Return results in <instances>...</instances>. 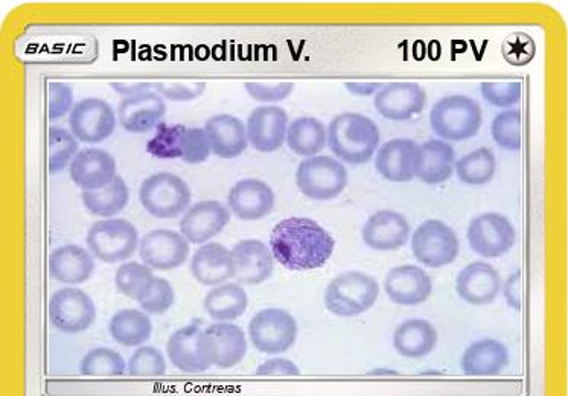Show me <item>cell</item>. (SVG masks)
<instances>
[{
    "mask_svg": "<svg viewBox=\"0 0 568 396\" xmlns=\"http://www.w3.org/2000/svg\"><path fill=\"white\" fill-rule=\"evenodd\" d=\"M335 249V239L311 218L282 220L270 235L276 261L288 270L307 271L325 266Z\"/></svg>",
    "mask_w": 568,
    "mask_h": 396,
    "instance_id": "obj_1",
    "label": "cell"
},
{
    "mask_svg": "<svg viewBox=\"0 0 568 396\" xmlns=\"http://www.w3.org/2000/svg\"><path fill=\"white\" fill-rule=\"evenodd\" d=\"M377 124L360 114L335 116L328 127V146L332 153L351 165H363L377 153L379 146Z\"/></svg>",
    "mask_w": 568,
    "mask_h": 396,
    "instance_id": "obj_2",
    "label": "cell"
},
{
    "mask_svg": "<svg viewBox=\"0 0 568 396\" xmlns=\"http://www.w3.org/2000/svg\"><path fill=\"white\" fill-rule=\"evenodd\" d=\"M379 283L363 271H346L335 276L325 290V307L339 318H357L378 301Z\"/></svg>",
    "mask_w": 568,
    "mask_h": 396,
    "instance_id": "obj_3",
    "label": "cell"
},
{
    "mask_svg": "<svg viewBox=\"0 0 568 396\" xmlns=\"http://www.w3.org/2000/svg\"><path fill=\"white\" fill-rule=\"evenodd\" d=\"M482 124L479 103L465 95L443 96L430 111V126L441 141L462 142L474 138Z\"/></svg>",
    "mask_w": 568,
    "mask_h": 396,
    "instance_id": "obj_4",
    "label": "cell"
},
{
    "mask_svg": "<svg viewBox=\"0 0 568 396\" xmlns=\"http://www.w3.org/2000/svg\"><path fill=\"white\" fill-rule=\"evenodd\" d=\"M87 249L106 264L127 261L138 251L139 234L135 224L124 218L99 220L86 237Z\"/></svg>",
    "mask_w": 568,
    "mask_h": 396,
    "instance_id": "obj_5",
    "label": "cell"
},
{
    "mask_svg": "<svg viewBox=\"0 0 568 396\" xmlns=\"http://www.w3.org/2000/svg\"><path fill=\"white\" fill-rule=\"evenodd\" d=\"M139 200L154 218L173 220L190 210L191 190L179 175L158 173L143 180Z\"/></svg>",
    "mask_w": 568,
    "mask_h": 396,
    "instance_id": "obj_6",
    "label": "cell"
},
{
    "mask_svg": "<svg viewBox=\"0 0 568 396\" xmlns=\"http://www.w3.org/2000/svg\"><path fill=\"white\" fill-rule=\"evenodd\" d=\"M296 185L306 197L315 202L337 199L347 186V170L331 156H314L300 162Z\"/></svg>",
    "mask_w": 568,
    "mask_h": 396,
    "instance_id": "obj_7",
    "label": "cell"
},
{
    "mask_svg": "<svg viewBox=\"0 0 568 396\" xmlns=\"http://www.w3.org/2000/svg\"><path fill=\"white\" fill-rule=\"evenodd\" d=\"M416 261L428 269H442L458 259L460 243L456 232L441 220H427L411 235Z\"/></svg>",
    "mask_w": 568,
    "mask_h": 396,
    "instance_id": "obj_8",
    "label": "cell"
},
{
    "mask_svg": "<svg viewBox=\"0 0 568 396\" xmlns=\"http://www.w3.org/2000/svg\"><path fill=\"white\" fill-rule=\"evenodd\" d=\"M299 327L293 315L281 308L259 311L249 323V338L256 351L262 354H282L298 340Z\"/></svg>",
    "mask_w": 568,
    "mask_h": 396,
    "instance_id": "obj_9",
    "label": "cell"
},
{
    "mask_svg": "<svg viewBox=\"0 0 568 396\" xmlns=\"http://www.w3.org/2000/svg\"><path fill=\"white\" fill-rule=\"evenodd\" d=\"M467 237L474 254L483 258H500L510 254L517 242V232L505 215L486 212L471 220Z\"/></svg>",
    "mask_w": 568,
    "mask_h": 396,
    "instance_id": "obj_10",
    "label": "cell"
},
{
    "mask_svg": "<svg viewBox=\"0 0 568 396\" xmlns=\"http://www.w3.org/2000/svg\"><path fill=\"white\" fill-rule=\"evenodd\" d=\"M52 327L64 334H79L95 323L96 307L89 295L79 288H62L55 291L47 306Z\"/></svg>",
    "mask_w": 568,
    "mask_h": 396,
    "instance_id": "obj_11",
    "label": "cell"
},
{
    "mask_svg": "<svg viewBox=\"0 0 568 396\" xmlns=\"http://www.w3.org/2000/svg\"><path fill=\"white\" fill-rule=\"evenodd\" d=\"M190 254V242L175 231H151L139 243V256L142 263L153 270L179 269L185 266Z\"/></svg>",
    "mask_w": 568,
    "mask_h": 396,
    "instance_id": "obj_12",
    "label": "cell"
},
{
    "mask_svg": "<svg viewBox=\"0 0 568 396\" xmlns=\"http://www.w3.org/2000/svg\"><path fill=\"white\" fill-rule=\"evenodd\" d=\"M115 110L99 98H86L75 104L71 111V133L84 143H99L109 139L116 130Z\"/></svg>",
    "mask_w": 568,
    "mask_h": 396,
    "instance_id": "obj_13",
    "label": "cell"
},
{
    "mask_svg": "<svg viewBox=\"0 0 568 396\" xmlns=\"http://www.w3.org/2000/svg\"><path fill=\"white\" fill-rule=\"evenodd\" d=\"M167 354L171 365L185 374H202L212 367L205 330L197 325L180 328L168 339Z\"/></svg>",
    "mask_w": 568,
    "mask_h": 396,
    "instance_id": "obj_14",
    "label": "cell"
},
{
    "mask_svg": "<svg viewBox=\"0 0 568 396\" xmlns=\"http://www.w3.org/2000/svg\"><path fill=\"white\" fill-rule=\"evenodd\" d=\"M427 94L418 83L398 82L383 86L375 95V109L389 121H409L426 109Z\"/></svg>",
    "mask_w": 568,
    "mask_h": 396,
    "instance_id": "obj_15",
    "label": "cell"
},
{
    "mask_svg": "<svg viewBox=\"0 0 568 396\" xmlns=\"http://www.w3.org/2000/svg\"><path fill=\"white\" fill-rule=\"evenodd\" d=\"M232 212L229 207L215 200L195 203L180 220V234L190 244H206L222 234L229 224Z\"/></svg>",
    "mask_w": 568,
    "mask_h": 396,
    "instance_id": "obj_16",
    "label": "cell"
},
{
    "mask_svg": "<svg viewBox=\"0 0 568 396\" xmlns=\"http://www.w3.org/2000/svg\"><path fill=\"white\" fill-rule=\"evenodd\" d=\"M384 291L392 302L416 307L427 302L433 293L430 275L415 264L395 267L384 279Z\"/></svg>",
    "mask_w": 568,
    "mask_h": 396,
    "instance_id": "obj_17",
    "label": "cell"
},
{
    "mask_svg": "<svg viewBox=\"0 0 568 396\" xmlns=\"http://www.w3.org/2000/svg\"><path fill=\"white\" fill-rule=\"evenodd\" d=\"M503 282L491 264L475 261L463 267L456 278V293L463 302L474 307L490 306L499 298Z\"/></svg>",
    "mask_w": 568,
    "mask_h": 396,
    "instance_id": "obj_18",
    "label": "cell"
},
{
    "mask_svg": "<svg viewBox=\"0 0 568 396\" xmlns=\"http://www.w3.org/2000/svg\"><path fill=\"white\" fill-rule=\"evenodd\" d=\"M410 223L399 212L383 210L372 214L362 229L364 244L375 251H395L410 238Z\"/></svg>",
    "mask_w": 568,
    "mask_h": 396,
    "instance_id": "obj_19",
    "label": "cell"
},
{
    "mask_svg": "<svg viewBox=\"0 0 568 396\" xmlns=\"http://www.w3.org/2000/svg\"><path fill=\"white\" fill-rule=\"evenodd\" d=\"M232 251L235 278L239 286H259L274 276L275 258L270 247L259 239H243Z\"/></svg>",
    "mask_w": 568,
    "mask_h": 396,
    "instance_id": "obj_20",
    "label": "cell"
},
{
    "mask_svg": "<svg viewBox=\"0 0 568 396\" xmlns=\"http://www.w3.org/2000/svg\"><path fill=\"white\" fill-rule=\"evenodd\" d=\"M246 130L247 139L256 151L274 153L287 141L288 114L281 107H258L247 119Z\"/></svg>",
    "mask_w": 568,
    "mask_h": 396,
    "instance_id": "obj_21",
    "label": "cell"
},
{
    "mask_svg": "<svg viewBox=\"0 0 568 396\" xmlns=\"http://www.w3.org/2000/svg\"><path fill=\"white\" fill-rule=\"evenodd\" d=\"M229 210L244 222H258L269 217L275 210L276 195L266 182L259 179H243L232 186Z\"/></svg>",
    "mask_w": 568,
    "mask_h": 396,
    "instance_id": "obj_22",
    "label": "cell"
},
{
    "mask_svg": "<svg viewBox=\"0 0 568 396\" xmlns=\"http://www.w3.org/2000/svg\"><path fill=\"white\" fill-rule=\"evenodd\" d=\"M167 114L162 96L151 90L127 96L118 107V119L128 133H147L160 126Z\"/></svg>",
    "mask_w": 568,
    "mask_h": 396,
    "instance_id": "obj_23",
    "label": "cell"
},
{
    "mask_svg": "<svg viewBox=\"0 0 568 396\" xmlns=\"http://www.w3.org/2000/svg\"><path fill=\"white\" fill-rule=\"evenodd\" d=\"M69 174L72 182L83 192L101 190L116 178V160L99 148H86L72 160Z\"/></svg>",
    "mask_w": 568,
    "mask_h": 396,
    "instance_id": "obj_24",
    "label": "cell"
},
{
    "mask_svg": "<svg viewBox=\"0 0 568 396\" xmlns=\"http://www.w3.org/2000/svg\"><path fill=\"white\" fill-rule=\"evenodd\" d=\"M212 366L232 370L243 362L247 354V338L234 323L217 322L205 330Z\"/></svg>",
    "mask_w": 568,
    "mask_h": 396,
    "instance_id": "obj_25",
    "label": "cell"
},
{
    "mask_svg": "<svg viewBox=\"0 0 568 396\" xmlns=\"http://www.w3.org/2000/svg\"><path fill=\"white\" fill-rule=\"evenodd\" d=\"M191 274L195 281L206 287H218L235 278L232 251L219 243L200 246L191 259Z\"/></svg>",
    "mask_w": 568,
    "mask_h": 396,
    "instance_id": "obj_26",
    "label": "cell"
},
{
    "mask_svg": "<svg viewBox=\"0 0 568 396\" xmlns=\"http://www.w3.org/2000/svg\"><path fill=\"white\" fill-rule=\"evenodd\" d=\"M51 278L64 286H82L89 281L95 271V256L82 246L58 247L47 261Z\"/></svg>",
    "mask_w": 568,
    "mask_h": 396,
    "instance_id": "obj_27",
    "label": "cell"
},
{
    "mask_svg": "<svg viewBox=\"0 0 568 396\" xmlns=\"http://www.w3.org/2000/svg\"><path fill=\"white\" fill-rule=\"evenodd\" d=\"M418 150V143L410 139H392L379 148L375 167L383 179L389 182H411L416 178Z\"/></svg>",
    "mask_w": 568,
    "mask_h": 396,
    "instance_id": "obj_28",
    "label": "cell"
},
{
    "mask_svg": "<svg viewBox=\"0 0 568 396\" xmlns=\"http://www.w3.org/2000/svg\"><path fill=\"white\" fill-rule=\"evenodd\" d=\"M510 350L505 343L482 339L467 347L460 366L468 377H495L510 366Z\"/></svg>",
    "mask_w": 568,
    "mask_h": 396,
    "instance_id": "obj_29",
    "label": "cell"
},
{
    "mask_svg": "<svg viewBox=\"0 0 568 396\" xmlns=\"http://www.w3.org/2000/svg\"><path fill=\"white\" fill-rule=\"evenodd\" d=\"M205 131L212 154L219 159H235L249 147L246 126L232 115H215L207 119Z\"/></svg>",
    "mask_w": 568,
    "mask_h": 396,
    "instance_id": "obj_30",
    "label": "cell"
},
{
    "mask_svg": "<svg viewBox=\"0 0 568 396\" xmlns=\"http://www.w3.org/2000/svg\"><path fill=\"white\" fill-rule=\"evenodd\" d=\"M456 168L454 148L441 141L431 139L424 142L416 159V178L427 185H441L451 179Z\"/></svg>",
    "mask_w": 568,
    "mask_h": 396,
    "instance_id": "obj_31",
    "label": "cell"
},
{
    "mask_svg": "<svg viewBox=\"0 0 568 396\" xmlns=\"http://www.w3.org/2000/svg\"><path fill=\"white\" fill-rule=\"evenodd\" d=\"M439 334L433 323L424 319H410L396 328L394 347L406 358H422L438 345Z\"/></svg>",
    "mask_w": 568,
    "mask_h": 396,
    "instance_id": "obj_32",
    "label": "cell"
},
{
    "mask_svg": "<svg viewBox=\"0 0 568 396\" xmlns=\"http://www.w3.org/2000/svg\"><path fill=\"white\" fill-rule=\"evenodd\" d=\"M203 307L215 322L231 323L246 314L249 295L237 282L222 283L206 295Z\"/></svg>",
    "mask_w": 568,
    "mask_h": 396,
    "instance_id": "obj_33",
    "label": "cell"
},
{
    "mask_svg": "<svg viewBox=\"0 0 568 396\" xmlns=\"http://www.w3.org/2000/svg\"><path fill=\"white\" fill-rule=\"evenodd\" d=\"M110 338L118 345L141 347L153 334V323L150 315L136 308L118 311L109 322Z\"/></svg>",
    "mask_w": 568,
    "mask_h": 396,
    "instance_id": "obj_34",
    "label": "cell"
},
{
    "mask_svg": "<svg viewBox=\"0 0 568 396\" xmlns=\"http://www.w3.org/2000/svg\"><path fill=\"white\" fill-rule=\"evenodd\" d=\"M287 146L303 158H314L328 143V130L319 119L302 116L288 126Z\"/></svg>",
    "mask_w": 568,
    "mask_h": 396,
    "instance_id": "obj_35",
    "label": "cell"
},
{
    "mask_svg": "<svg viewBox=\"0 0 568 396\" xmlns=\"http://www.w3.org/2000/svg\"><path fill=\"white\" fill-rule=\"evenodd\" d=\"M83 203L94 217L111 218L126 210L130 191L122 178L116 175L110 185L96 191H84Z\"/></svg>",
    "mask_w": 568,
    "mask_h": 396,
    "instance_id": "obj_36",
    "label": "cell"
},
{
    "mask_svg": "<svg viewBox=\"0 0 568 396\" xmlns=\"http://www.w3.org/2000/svg\"><path fill=\"white\" fill-rule=\"evenodd\" d=\"M156 276L153 269L135 261L122 264L115 275V287L122 296L142 302L153 288Z\"/></svg>",
    "mask_w": 568,
    "mask_h": 396,
    "instance_id": "obj_37",
    "label": "cell"
},
{
    "mask_svg": "<svg viewBox=\"0 0 568 396\" xmlns=\"http://www.w3.org/2000/svg\"><path fill=\"white\" fill-rule=\"evenodd\" d=\"M454 171L460 182L465 185H486L494 179L497 160L490 148H478L473 153L463 156L459 162H456Z\"/></svg>",
    "mask_w": 568,
    "mask_h": 396,
    "instance_id": "obj_38",
    "label": "cell"
},
{
    "mask_svg": "<svg viewBox=\"0 0 568 396\" xmlns=\"http://www.w3.org/2000/svg\"><path fill=\"white\" fill-rule=\"evenodd\" d=\"M79 372L84 377H122L127 363L121 354L110 347H95L84 355Z\"/></svg>",
    "mask_w": 568,
    "mask_h": 396,
    "instance_id": "obj_39",
    "label": "cell"
},
{
    "mask_svg": "<svg viewBox=\"0 0 568 396\" xmlns=\"http://www.w3.org/2000/svg\"><path fill=\"white\" fill-rule=\"evenodd\" d=\"M78 154V139L64 128L52 127L47 131V170L62 173Z\"/></svg>",
    "mask_w": 568,
    "mask_h": 396,
    "instance_id": "obj_40",
    "label": "cell"
},
{
    "mask_svg": "<svg viewBox=\"0 0 568 396\" xmlns=\"http://www.w3.org/2000/svg\"><path fill=\"white\" fill-rule=\"evenodd\" d=\"M494 142L506 151H519L523 147V115L518 109L502 111L491 126Z\"/></svg>",
    "mask_w": 568,
    "mask_h": 396,
    "instance_id": "obj_41",
    "label": "cell"
},
{
    "mask_svg": "<svg viewBox=\"0 0 568 396\" xmlns=\"http://www.w3.org/2000/svg\"><path fill=\"white\" fill-rule=\"evenodd\" d=\"M167 360L154 346L138 347L127 363V374L136 378H158L165 375Z\"/></svg>",
    "mask_w": 568,
    "mask_h": 396,
    "instance_id": "obj_42",
    "label": "cell"
},
{
    "mask_svg": "<svg viewBox=\"0 0 568 396\" xmlns=\"http://www.w3.org/2000/svg\"><path fill=\"white\" fill-rule=\"evenodd\" d=\"M185 126H170L160 124L156 135L148 142V153L159 159H180L182 158V141L185 133Z\"/></svg>",
    "mask_w": 568,
    "mask_h": 396,
    "instance_id": "obj_43",
    "label": "cell"
},
{
    "mask_svg": "<svg viewBox=\"0 0 568 396\" xmlns=\"http://www.w3.org/2000/svg\"><path fill=\"white\" fill-rule=\"evenodd\" d=\"M483 99L491 106L507 109L517 106L523 98V84L519 82H485L480 84Z\"/></svg>",
    "mask_w": 568,
    "mask_h": 396,
    "instance_id": "obj_44",
    "label": "cell"
},
{
    "mask_svg": "<svg viewBox=\"0 0 568 396\" xmlns=\"http://www.w3.org/2000/svg\"><path fill=\"white\" fill-rule=\"evenodd\" d=\"M212 151L205 128H186L182 141V159L190 165L206 162Z\"/></svg>",
    "mask_w": 568,
    "mask_h": 396,
    "instance_id": "obj_45",
    "label": "cell"
},
{
    "mask_svg": "<svg viewBox=\"0 0 568 396\" xmlns=\"http://www.w3.org/2000/svg\"><path fill=\"white\" fill-rule=\"evenodd\" d=\"M174 302L175 293L173 286L167 279L156 276L153 288H151L147 298L139 302V306H141L143 313L159 315L167 313L174 306Z\"/></svg>",
    "mask_w": 568,
    "mask_h": 396,
    "instance_id": "obj_46",
    "label": "cell"
},
{
    "mask_svg": "<svg viewBox=\"0 0 568 396\" xmlns=\"http://www.w3.org/2000/svg\"><path fill=\"white\" fill-rule=\"evenodd\" d=\"M502 52L503 57L512 66H524L535 57L537 47H535L534 40L529 35L524 34V32H514L503 42Z\"/></svg>",
    "mask_w": 568,
    "mask_h": 396,
    "instance_id": "obj_47",
    "label": "cell"
},
{
    "mask_svg": "<svg viewBox=\"0 0 568 396\" xmlns=\"http://www.w3.org/2000/svg\"><path fill=\"white\" fill-rule=\"evenodd\" d=\"M47 118L51 121L63 118L67 111L74 109V92L69 84L51 82L46 90Z\"/></svg>",
    "mask_w": 568,
    "mask_h": 396,
    "instance_id": "obj_48",
    "label": "cell"
},
{
    "mask_svg": "<svg viewBox=\"0 0 568 396\" xmlns=\"http://www.w3.org/2000/svg\"><path fill=\"white\" fill-rule=\"evenodd\" d=\"M153 87L162 98L174 103L194 101L206 90V84L199 82L156 83Z\"/></svg>",
    "mask_w": 568,
    "mask_h": 396,
    "instance_id": "obj_49",
    "label": "cell"
},
{
    "mask_svg": "<svg viewBox=\"0 0 568 396\" xmlns=\"http://www.w3.org/2000/svg\"><path fill=\"white\" fill-rule=\"evenodd\" d=\"M293 83H247L246 92L258 103H281L293 94Z\"/></svg>",
    "mask_w": 568,
    "mask_h": 396,
    "instance_id": "obj_50",
    "label": "cell"
},
{
    "mask_svg": "<svg viewBox=\"0 0 568 396\" xmlns=\"http://www.w3.org/2000/svg\"><path fill=\"white\" fill-rule=\"evenodd\" d=\"M255 374L261 377H296L300 371L291 360L278 357L266 360Z\"/></svg>",
    "mask_w": 568,
    "mask_h": 396,
    "instance_id": "obj_51",
    "label": "cell"
},
{
    "mask_svg": "<svg viewBox=\"0 0 568 396\" xmlns=\"http://www.w3.org/2000/svg\"><path fill=\"white\" fill-rule=\"evenodd\" d=\"M505 298L507 303L515 310H519V303H522V274L511 275L505 283Z\"/></svg>",
    "mask_w": 568,
    "mask_h": 396,
    "instance_id": "obj_52",
    "label": "cell"
},
{
    "mask_svg": "<svg viewBox=\"0 0 568 396\" xmlns=\"http://www.w3.org/2000/svg\"><path fill=\"white\" fill-rule=\"evenodd\" d=\"M345 87L355 96H371L377 95V92L382 89L383 84L379 83H366V82H352L346 83Z\"/></svg>",
    "mask_w": 568,
    "mask_h": 396,
    "instance_id": "obj_53",
    "label": "cell"
},
{
    "mask_svg": "<svg viewBox=\"0 0 568 396\" xmlns=\"http://www.w3.org/2000/svg\"><path fill=\"white\" fill-rule=\"evenodd\" d=\"M115 90H118L119 94L127 98V96H133L138 94H142V92L151 90V84L148 83H116L111 84Z\"/></svg>",
    "mask_w": 568,
    "mask_h": 396,
    "instance_id": "obj_54",
    "label": "cell"
}]
</instances>
